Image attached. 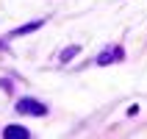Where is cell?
Segmentation results:
<instances>
[{"instance_id":"cell-1","label":"cell","mask_w":147,"mask_h":139,"mask_svg":"<svg viewBox=\"0 0 147 139\" xmlns=\"http://www.w3.org/2000/svg\"><path fill=\"white\" fill-rule=\"evenodd\" d=\"M17 111H20V114H36V117L47 114V108L42 106L39 100H33V98H22V100H17Z\"/></svg>"},{"instance_id":"cell-2","label":"cell","mask_w":147,"mask_h":139,"mask_svg":"<svg viewBox=\"0 0 147 139\" xmlns=\"http://www.w3.org/2000/svg\"><path fill=\"white\" fill-rule=\"evenodd\" d=\"M119 58H122V47L117 45V47H106L103 53H100V56H97V64L106 67V64H111V61H119Z\"/></svg>"},{"instance_id":"cell-3","label":"cell","mask_w":147,"mask_h":139,"mask_svg":"<svg viewBox=\"0 0 147 139\" xmlns=\"http://www.w3.org/2000/svg\"><path fill=\"white\" fill-rule=\"evenodd\" d=\"M3 136H8V139H14V136L28 139V136H31V131H28V128H22V125H8L6 131H3Z\"/></svg>"},{"instance_id":"cell-4","label":"cell","mask_w":147,"mask_h":139,"mask_svg":"<svg viewBox=\"0 0 147 139\" xmlns=\"http://www.w3.org/2000/svg\"><path fill=\"white\" fill-rule=\"evenodd\" d=\"M36 28H42V20H36V22H28V25H22V28H17V31H14V36H22V33H31V31H36Z\"/></svg>"},{"instance_id":"cell-5","label":"cell","mask_w":147,"mask_h":139,"mask_svg":"<svg viewBox=\"0 0 147 139\" xmlns=\"http://www.w3.org/2000/svg\"><path fill=\"white\" fill-rule=\"evenodd\" d=\"M75 53H78V47H67L64 53H61V61H69V58H72Z\"/></svg>"}]
</instances>
